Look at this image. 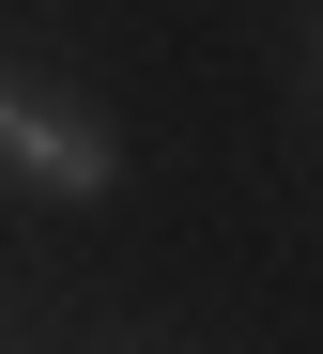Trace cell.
Here are the masks:
<instances>
[{
  "label": "cell",
  "mask_w": 323,
  "mask_h": 354,
  "mask_svg": "<svg viewBox=\"0 0 323 354\" xmlns=\"http://www.w3.org/2000/svg\"><path fill=\"white\" fill-rule=\"evenodd\" d=\"M0 169H16V185H46V201H93V185H108V139L77 124V108L0 93Z\"/></svg>",
  "instance_id": "6da1fadb"
}]
</instances>
